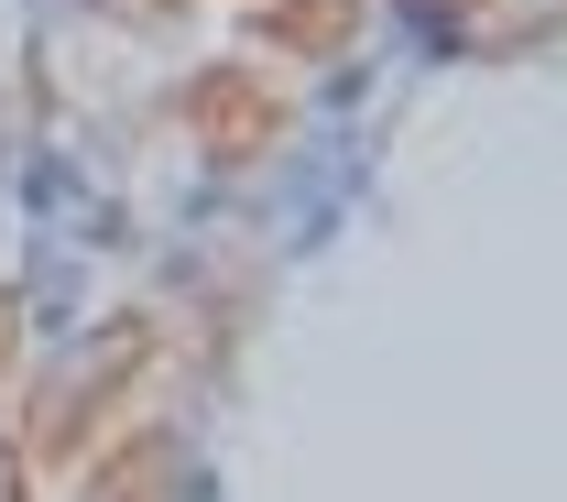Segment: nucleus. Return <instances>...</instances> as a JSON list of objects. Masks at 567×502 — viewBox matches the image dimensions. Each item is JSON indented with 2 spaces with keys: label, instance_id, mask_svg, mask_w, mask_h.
<instances>
[{
  "label": "nucleus",
  "instance_id": "obj_1",
  "mask_svg": "<svg viewBox=\"0 0 567 502\" xmlns=\"http://www.w3.org/2000/svg\"><path fill=\"white\" fill-rule=\"evenodd\" d=\"M142 371H153V328H142V317L99 328V339H87V350H76L66 371H55V382H44V404H33V448H22V459H33V470L76 459V448L99 437V416H110V404L132 393Z\"/></svg>",
  "mask_w": 567,
  "mask_h": 502
},
{
  "label": "nucleus",
  "instance_id": "obj_2",
  "mask_svg": "<svg viewBox=\"0 0 567 502\" xmlns=\"http://www.w3.org/2000/svg\"><path fill=\"white\" fill-rule=\"evenodd\" d=\"M186 132H197L218 164H251V153L284 132V99L262 88V76H240V66H208L197 88H186Z\"/></svg>",
  "mask_w": 567,
  "mask_h": 502
},
{
  "label": "nucleus",
  "instance_id": "obj_3",
  "mask_svg": "<svg viewBox=\"0 0 567 502\" xmlns=\"http://www.w3.org/2000/svg\"><path fill=\"white\" fill-rule=\"evenodd\" d=\"M262 33L295 44V55H328V44L350 33V0H284V11H262Z\"/></svg>",
  "mask_w": 567,
  "mask_h": 502
},
{
  "label": "nucleus",
  "instance_id": "obj_4",
  "mask_svg": "<svg viewBox=\"0 0 567 502\" xmlns=\"http://www.w3.org/2000/svg\"><path fill=\"white\" fill-rule=\"evenodd\" d=\"M11 371H22V295L0 285V382H11Z\"/></svg>",
  "mask_w": 567,
  "mask_h": 502
}]
</instances>
